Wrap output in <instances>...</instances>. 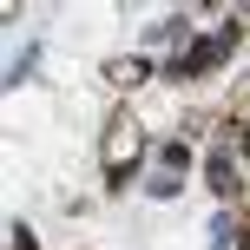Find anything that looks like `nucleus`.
<instances>
[{
	"mask_svg": "<svg viewBox=\"0 0 250 250\" xmlns=\"http://www.w3.org/2000/svg\"><path fill=\"white\" fill-rule=\"evenodd\" d=\"M224 46H230V33H217V40H198V46H191L185 53V60H171V73H204V66H217V60H224Z\"/></svg>",
	"mask_w": 250,
	"mask_h": 250,
	"instance_id": "obj_1",
	"label": "nucleus"
},
{
	"mask_svg": "<svg viewBox=\"0 0 250 250\" xmlns=\"http://www.w3.org/2000/svg\"><path fill=\"white\" fill-rule=\"evenodd\" d=\"M204 171H211V185H217V191H230V185H237V165H230L224 151H211V158H204Z\"/></svg>",
	"mask_w": 250,
	"mask_h": 250,
	"instance_id": "obj_2",
	"label": "nucleus"
},
{
	"mask_svg": "<svg viewBox=\"0 0 250 250\" xmlns=\"http://www.w3.org/2000/svg\"><path fill=\"white\" fill-rule=\"evenodd\" d=\"M158 158H165V165H171V171H185V165H191V151H185V145H178V138H171V145H165V151H158Z\"/></svg>",
	"mask_w": 250,
	"mask_h": 250,
	"instance_id": "obj_3",
	"label": "nucleus"
}]
</instances>
